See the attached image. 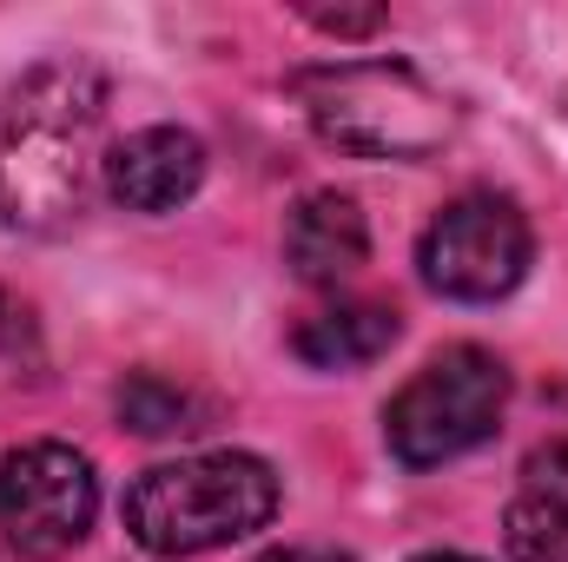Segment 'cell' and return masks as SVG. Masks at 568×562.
<instances>
[{
    "label": "cell",
    "instance_id": "1",
    "mask_svg": "<svg viewBox=\"0 0 568 562\" xmlns=\"http://www.w3.org/2000/svg\"><path fill=\"white\" fill-rule=\"evenodd\" d=\"M106 127V73L87 53L27 67L0 100V232L60 239L80 225Z\"/></svg>",
    "mask_w": 568,
    "mask_h": 562
},
{
    "label": "cell",
    "instance_id": "2",
    "mask_svg": "<svg viewBox=\"0 0 568 562\" xmlns=\"http://www.w3.org/2000/svg\"><path fill=\"white\" fill-rule=\"evenodd\" d=\"M304 127L351 159H436L463 133V107L404 60H331L284 80Z\"/></svg>",
    "mask_w": 568,
    "mask_h": 562
},
{
    "label": "cell",
    "instance_id": "3",
    "mask_svg": "<svg viewBox=\"0 0 568 562\" xmlns=\"http://www.w3.org/2000/svg\"><path fill=\"white\" fill-rule=\"evenodd\" d=\"M278 470L252 450H205V456H179V463H152L126 490V536L145 556L185 562L212 556L225 543H245L258 530H272L278 516Z\"/></svg>",
    "mask_w": 568,
    "mask_h": 562
},
{
    "label": "cell",
    "instance_id": "4",
    "mask_svg": "<svg viewBox=\"0 0 568 562\" xmlns=\"http://www.w3.org/2000/svg\"><path fill=\"white\" fill-rule=\"evenodd\" d=\"M509 411V371L483 344H449L384 404V443L404 470H436L496 436Z\"/></svg>",
    "mask_w": 568,
    "mask_h": 562
},
{
    "label": "cell",
    "instance_id": "5",
    "mask_svg": "<svg viewBox=\"0 0 568 562\" xmlns=\"http://www.w3.org/2000/svg\"><path fill=\"white\" fill-rule=\"evenodd\" d=\"M536 232L529 212L503 192H463L449 199L417 239V272L436 298L456 304H496L529 279Z\"/></svg>",
    "mask_w": 568,
    "mask_h": 562
},
{
    "label": "cell",
    "instance_id": "6",
    "mask_svg": "<svg viewBox=\"0 0 568 562\" xmlns=\"http://www.w3.org/2000/svg\"><path fill=\"white\" fill-rule=\"evenodd\" d=\"M100 516V476L73 443H20L0 456V543L27 562H60Z\"/></svg>",
    "mask_w": 568,
    "mask_h": 562
},
{
    "label": "cell",
    "instance_id": "7",
    "mask_svg": "<svg viewBox=\"0 0 568 562\" xmlns=\"http://www.w3.org/2000/svg\"><path fill=\"white\" fill-rule=\"evenodd\" d=\"M100 172H106V192L126 212L159 219V212H179L185 199H199V185H205V140L185 133V127H140L120 145H106Z\"/></svg>",
    "mask_w": 568,
    "mask_h": 562
},
{
    "label": "cell",
    "instance_id": "8",
    "mask_svg": "<svg viewBox=\"0 0 568 562\" xmlns=\"http://www.w3.org/2000/svg\"><path fill=\"white\" fill-rule=\"evenodd\" d=\"M371 259V225L351 192H304L284 212V265L311 291H337Z\"/></svg>",
    "mask_w": 568,
    "mask_h": 562
},
{
    "label": "cell",
    "instance_id": "9",
    "mask_svg": "<svg viewBox=\"0 0 568 562\" xmlns=\"http://www.w3.org/2000/svg\"><path fill=\"white\" fill-rule=\"evenodd\" d=\"M397 338H404L397 304H384V298H337V304L297 318L291 351L311 371H357V364H377Z\"/></svg>",
    "mask_w": 568,
    "mask_h": 562
},
{
    "label": "cell",
    "instance_id": "10",
    "mask_svg": "<svg viewBox=\"0 0 568 562\" xmlns=\"http://www.w3.org/2000/svg\"><path fill=\"white\" fill-rule=\"evenodd\" d=\"M113 411H120V423L133 436H192V430H205V418H212V404L192 384L165 378V371H133L113 391Z\"/></svg>",
    "mask_w": 568,
    "mask_h": 562
},
{
    "label": "cell",
    "instance_id": "11",
    "mask_svg": "<svg viewBox=\"0 0 568 562\" xmlns=\"http://www.w3.org/2000/svg\"><path fill=\"white\" fill-rule=\"evenodd\" d=\"M503 543L516 562H568V503L523 490L503 510Z\"/></svg>",
    "mask_w": 568,
    "mask_h": 562
},
{
    "label": "cell",
    "instance_id": "12",
    "mask_svg": "<svg viewBox=\"0 0 568 562\" xmlns=\"http://www.w3.org/2000/svg\"><path fill=\"white\" fill-rule=\"evenodd\" d=\"M304 20H311L317 33H331V40H371L390 13H384V7H304Z\"/></svg>",
    "mask_w": 568,
    "mask_h": 562
},
{
    "label": "cell",
    "instance_id": "13",
    "mask_svg": "<svg viewBox=\"0 0 568 562\" xmlns=\"http://www.w3.org/2000/svg\"><path fill=\"white\" fill-rule=\"evenodd\" d=\"M523 476H529V490H536V496H556V503H568V443L536 450Z\"/></svg>",
    "mask_w": 568,
    "mask_h": 562
},
{
    "label": "cell",
    "instance_id": "14",
    "mask_svg": "<svg viewBox=\"0 0 568 562\" xmlns=\"http://www.w3.org/2000/svg\"><path fill=\"white\" fill-rule=\"evenodd\" d=\"M20 344H33V311L13 291H0V358H20Z\"/></svg>",
    "mask_w": 568,
    "mask_h": 562
},
{
    "label": "cell",
    "instance_id": "15",
    "mask_svg": "<svg viewBox=\"0 0 568 562\" xmlns=\"http://www.w3.org/2000/svg\"><path fill=\"white\" fill-rule=\"evenodd\" d=\"M258 562H351L344 550H272V556H258Z\"/></svg>",
    "mask_w": 568,
    "mask_h": 562
},
{
    "label": "cell",
    "instance_id": "16",
    "mask_svg": "<svg viewBox=\"0 0 568 562\" xmlns=\"http://www.w3.org/2000/svg\"><path fill=\"white\" fill-rule=\"evenodd\" d=\"M410 562H476V556H463V550H424V556H410Z\"/></svg>",
    "mask_w": 568,
    "mask_h": 562
}]
</instances>
